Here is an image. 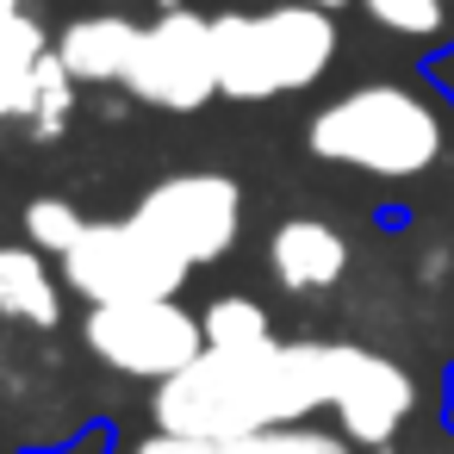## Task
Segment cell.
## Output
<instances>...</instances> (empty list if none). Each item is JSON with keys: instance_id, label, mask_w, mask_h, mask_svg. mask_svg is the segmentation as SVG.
I'll return each instance as SVG.
<instances>
[{"instance_id": "cell-1", "label": "cell", "mask_w": 454, "mask_h": 454, "mask_svg": "<svg viewBox=\"0 0 454 454\" xmlns=\"http://www.w3.org/2000/svg\"><path fill=\"white\" fill-rule=\"evenodd\" d=\"M330 411V342L293 336L262 348H206L175 380L150 386V423L206 435V442H249L280 423H305Z\"/></svg>"}, {"instance_id": "cell-15", "label": "cell", "mask_w": 454, "mask_h": 454, "mask_svg": "<svg viewBox=\"0 0 454 454\" xmlns=\"http://www.w3.org/2000/svg\"><path fill=\"white\" fill-rule=\"evenodd\" d=\"M75 94H82V82L63 69V57L51 51L44 57V75H38V100H32V119H26V131L38 137V144H57L63 131H69V119H75Z\"/></svg>"}, {"instance_id": "cell-12", "label": "cell", "mask_w": 454, "mask_h": 454, "mask_svg": "<svg viewBox=\"0 0 454 454\" xmlns=\"http://www.w3.org/2000/svg\"><path fill=\"white\" fill-rule=\"evenodd\" d=\"M51 51H57V38H44V20L26 0H0V119H13V125L32 119Z\"/></svg>"}, {"instance_id": "cell-8", "label": "cell", "mask_w": 454, "mask_h": 454, "mask_svg": "<svg viewBox=\"0 0 454 454\" xmlns=\"http://www.w3.org/2000/svg\"><path fill=\"white\" fill-rule=\"evenodd\" d=\"M361 454H386L404 423L417 417V380L398 355L367 342H330V411H324Z\"/></svg>"}, {"instance_id": "cell-9", "label": "cell", "mask_w": 454, "mask_h": 454, "mask_svg": "<svg viewBox=\"0 0 454 454\" xmlns=\"http://www.w3.org/2000/svg\"><path fill=\"white\" fill-rule=\"evenodd\" d=\"M348 262H355V249H348V237H342L330 218L299 212V218H280V224L268 231V274H274V286L293 293V299L336 293L342 274H348Z\"/></svg>"}, {"instance_id": "cell-3", "label": "cell", "mask_w": 454, "mask_h": 454, "mask_svg": "<svg viewBox=\"0 0 454 454\" xmlns=\"http://www.w3.org/2000/svg\"><path fill=\"white\" fill-rule=\"evenodd\" d=\"M212 38H218V100H237V106H268L317 88L342 51L336 13L311 7V0L224 7L212 13Z\"/></svg>"}, {"instance_id": "cell-14", "label": "cell", "mask_w": 454, "mask_h": 454, "mask_svg": "<svg viewBox=\"0 0 454 454\" xmlns=\"http://www.w3.org/2000/svg\"><path fill=\"white\" fill-rule=\"evenodd\" d=\"M200 324H206V348H262V342H280L274 336V311L255 293H218V299H206Z\"/></svg>"}, {"instance_id": "cell-16", "label": "cell", "mask_w": 454, "mask_h": 454, "mask_svg": "<svg viewBox=\"0 0 454 454\" xmlns=\"http://www.w3.org/2000/svg\"><path fill=\"white\" fill-rule=\"evenodd\" d=\"M20 224H26V243H38L44 255H69L75 249V237L88 231V218H82V206L75 200H63V193H38V200H26V212H20Z\"/></svg>"}, {"instance_id": "cell-6", "label": "cell", "mask_w": 454, "mask_h": 454, "mask_svg": "<svg viewBox=\"0 0 454 454\" xmlns=\"http://www.w3.org/2000/svg\"><path fill=\"white\" fill-rule=\"evenodd\" d=\"M137 106L150 113H200L218 100V38H212V13L187 7V0H162L156 20H144L137 57L125 88Z\"/></svg>"}, {"instance_id": "cell-10", "label": "cell", "mask_w": 454, "mask_h": 454, "mask_svg": "<svg viewBox=\"0 0 454 454\" xmlns=\"http://www.w3.org/2000/svg\"><path fill=\"white\" fill-rule=\"evenodd\" d=\"M137 38H144V26H137L131 13H119V7H88V13H75V20H63L57 57H63V69H69L82 88H125L131 57H137Z\"/></svg>"}, {"instance_id": "cell-4", "label": "cell", "mask_w": 454, "mask_h": 454, "mask_svg": "<svg viewBox=\"0 0 454 454\" xmlns=\"http://www.w3.org/2000/svg\"><path fill=\"white\" fill-rule=\"evenodd\" d=\"M82 348L119 380L162 386L206 355V324L181 299H125L82 311Z\"/></svg>"}, {"instance_id": "cell-13", "label": "cell", "mask_w": 454, "mask_h": 454, "mask_svg": "<svg viewBox=\"0 0 454 454\" xmlns=\"http://www.w3.org/2000/svg\"><path fill=\"white\" fill-rule=\"evenodd\" d=\"M355 7L392 44H411L423 57H448L454 51V0H355Z\"/></svg>"}, {"instance_id": "cell-19", "label": "cell", "mask_w": 454, "mask_h": 454, "mask_svg": "<svg viewBox=\"0 0 454 454\" xmlns=\"http://www.w3.org/2000/svg\"><path fill=\"white\" fill-rule=\"evenodd\" d=\"M311 7H330V13H348V7H355V0H311Z\"/></svg>"}, {"instance_id": "cell-7", "label": "cell", "mask_w": 454, "mask_h": 454, "mask_svg": "<svg viewBox=\"0 0 454 454\" xmlns=\"http://www.w3.org/2000/svg\"><path fill=\"white\" fill-rule=\"evenodd\" d=\"M131 218L156 243H168L187 268H212L243 237V181L224 168H181V175L150 181L137 193Z\"/></svg>"}, {"instance_id": "cell-2", "label": "cell", "mask_w": 454, "mask_h": 454, "mask_svg": "<svg viewBox=\"0 0 454 454\" xmlns=\"http://www.w3.org/2000/svg\"><path fill=\"white\" fill-rule=\"evenodd\" d=\"M305 150L367 181H423L448 156V106L411 82H361L305 119Z\"/></svg>"}, {"instance_id": "cell-5", "label": "cell", "mask_w": 454, "mask_h": 454, "mask_svg": "<svg viewBox=\"0 0 454 454\" xmlns=\"http://www.w3.org/2000/svg\"><path fill=\"white\" fill-rule=\"evenodd\" d=\"M69 293L82 305H125V299H181V286L193 280V268L156 243L131 212L125 218H88V231L75 237V249L57 262Z\"/></svg>"}, {"instance_id": "cell-17", "label": "cell", "mask_w": 454, "mask_h": 454, "mask_svg": "<svg viewBox=\"0 0 454 454\" xmlns=\"http://www.w3.org/2000/svg\"><path fill=\"white\" fill-rule=\"evenodd\" d=\"M243 454H361V448H355L336 423L305 417V423H280V429L249 435V442H243Z\"/></svg>"}, {"instance_id": "cell-11", "label": "cell", "mask_w": 454, "mask_h": 454, "mask_svg": "<svg viewBox=\"0 0 454 454\" xmlns=\"http://www.w3.org/2000/svg\"><path fill=\"white\" fill-rule=\"evenodd\" d=\"M51 262L57 255H44L38 243H0V317L7 324H26V330H57L63 324L69 280Z\"/></svg>"}, {"instance_id": "cell-18", "label": "cell", "mask_w": 454, "mask_h": 454, "mask_svg": "<svg viewBox=\"0 0 454 454\" xmlns=\"http://www.w3.org/2000/svg\"><path fill=\"white\" fill-rule=\"evenodd\" d=\"M119 454H243V442H206V435H181V429H137V435H119Z\"/></svg>"}]
</instances>
